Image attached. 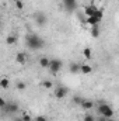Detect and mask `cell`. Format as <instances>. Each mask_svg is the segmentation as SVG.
Segmentation results:
<instances>
[{"label": "cell", "mask_w": 119, "mask_h": 121, "mask_svg": "<svg viewBox=\"0 0 119 121\" xmlns=\"http://www.w3.org/2000/svg\"><path fill=\"white\" fill-rule=\"evenodd\" d=\"M27 47L30 49L38 51V49L45 47V41L39 35H36V34H30V35H27Z\"/></svg>", "instance_id": "6da1fadb"}, {"label": "cell", "mask_w": 119, "mask_h": 121, "mask_svg": "<svg viewBox=\"0 0 119 121\" xmlns=\"http://www.w3.org/2000/svg\"><path fill=\"white\" fill-rule=\"evenodd\" d=\"M98 113H99V116H104V117H107V118H111V117H114V110H112V107L111 106H108L107 103H102V104H99L98 106Z\"/></svg>", "instance_id": "7a4b0ae2"}, {"label": "cell", "mask_w": 119, "mask_h": 121, "mask_svg": "<svg viewBox=\"0 0 119 121\" xmlns=\"http://www.w3.org/2000/svg\"><path fill=\"white\" fill-rule=\"evenodd\" d=\"M62 66H63V62L60 59H52L51 60V66H49V72H51L52 75H56V73L60 72Z\"/></svg>", "instance_id": "3957f363"}, {"label": "cell", "mask_w": 119, "mask_h": 121, "mask_svg": "<svg viewBox=\"0 0 119 121\" xmlns=\"http://www.w3.org/2000/svg\"><path fill=\"white\" fill-rule=\"evenodd\" d=\"M67 93H69V89H67V87H64V86H56L53 96H55L56 99H63V97L67 96Z\"/></svg>", "instance_id": "277c9868"}, {"label": "cell", "mask_w": 119, "mask_h": 121, "mask_svg": "<svg viewBox=\"0 0 119 121\" xmlns=\"http://www.w3.org/2000/svg\"><path fill=\"white\" fill-rule=\"evenodd\" d=\"M97 10H98V7H97L94 3L87 4V6L84 7V16H86V17H91V16H94V14L97 13Z\"/></svg>", "instance_id": "5b68a950"}, {"label": "cell", "mask_w": 119, "mask_h": 121, "mask_svg": "<svg viewBox=\"0 0 119 121\" xmlns=\"http://www.w3.org/2000/svg\"><path fill=\"white\" fill-rule=\"evenodd\" d=\"M35 21H36V24L38 26H45L46 23H48V17L44 14V13H38V14H35Z\"/></svg>", "instance_id": "8992f818"}, {"label": "cell", "mask_w": 119, "mask_h": 121, "mask_svg": "<svg viewBox=\"0 0 119 121\" xmlns=\"http://www.w3.org/2000/svg\"><path fill=\"white\" fill-rule=\"evenodd\" d=\"M80 68H81L80 63H77V62H70V65H69V72H70L71 75H77V73H80Z\"/></svg>", "instance_id": "52a82bcc"}, {"label": "cell", "mask_w": 119, "mask_h": 121, "mask_svg": "<svg viewBox=\"0 0 119 121\" xmlns=\"http://www.w3.org/2000/svg\"><path fill=\"white\" fill-rule=\"evenodd\" d=\"M4 110H7L10 114H14V113H17L18 111V104L16 103V101H11V103H8L7 106H6V108Z\"/></svg>", "instance_id": "ba28073f"}, {"label": "cell", "mask_w": 119, "mask_h": 121, "mask_svg": "<svg viewBox=\"0 0 119 121\" xmlns=\"http://www.w3.org/2000/svg\"><path fill=\"white\" fill-rule=\"evenodd\" d=\"M16 62H17L18 65H25V62H27V55H25L24 52H18V54L16 55Z\"/></svg>", "instance_id": "9c48e42d"}, {"label": "cell", "mask_w": 119, "mask_h": 121, "mask_svg": "<svg viewBox=\"0 0 119 121\" xmlns=\"http://www.w3.org/2000/svg\"><path fill=\"white\" fill-rule=\"evenodd\" d=\"M51 60L48 56H42V58H39V66L41 68H45V69H49V66H51Z\"/></svg>", "instance_id": "30bf717a"}, {"label": "cell", "mask_w": 119, "mask_h": 121, "mask_svg": "<svg viewBox=\"0 0 119 121\" xmlns=\"http://www.w3.org/2000/svg\"><path fill=\"white\" fill-rule=\"evenodd\" d=\"M86 23L88 24L90 27H92V26H98V24L101 23V20H99V18H97L95 16H91V17H87Z\"/></svg>", "instance_id": "8fae6325"}, {"label": "cell", "mask_w": 119, "mask_h": 121, "mask_svg": "<svg viewBox=\"0 0 119 121\" xmlns=\"http://www.w3.org/2000/svg\"><path fill=\"white\" fill-rule=\"evenodd\" d=\"M91 72H92V68H91V65H88V63H81L80 73H83V75H90Z\"/></svg>", "instance_id": "7c38bea8"}, {"label": "cell", "mask_w": 119, "mask_h": 121, "mask_svg": "<svg viewBox=\"0 0 119 121\" xmlns=\"http://www.w3.org/2000/svg\"><path fill=\"white\" fill-rule=\"evenodd\" d=\"M63 3H64V7L69 11H73L76 9V0H63Z\"/></svg>", "instance_id": "4fadbf2b"}, {"label": "cell", "mask_w": 119, "mask_h": 121, "mask_svg": "<svg viewBox=\"0 0 119 121\" xmlns=\"http://www.w3.org/2000/svg\"><path fill=\"white\" fill-rule=\"evenodd\" d=\"M90 34H91V37H92V38H98V37H99V34H101L99 27H98V26H92V27H90Z\"/></svg>", "instance_id": "5bb4252c"}, {"label": "cell", "mask_w": 119, "mask_h": 121, "mask_svg": "<svg viewBox=\"0 0 119 121\" xmlns=\"http://www.w3.org/2000/svg\"><path fill=\"white\" fill-rule=\"evenodd\" d=\"M92 107H94V103H92L91 100H83V103H81V108H83V110L90 111Z\"/></svg>", "instance_id": "9a60e30c"}, {"label": "cell", "mask_w": 119, "mask_h": 121, "mask_svg": "<svg viewBox=\"0 0 119 121\" xmlns=\"http://www.w3.org/2000/svg\"><path fill=\"white\" fill-rule=\"evenodd\" d=\"M10 83H11V82H10L8 78H1V79H0V87H1V89H7V87L10 86Z\"/></svg>", "instance_id": "2e32d148"}, {"label": "cell", "mask_w": 119, "mask_h": 121, "mask_svg": "<svg viewBox=\"0 0 119 121\" xmlns=\"http://www.w3.org/2000/svg\"><path fill=\"white\" fill-rule=\"evenodd\" d=\"M83 56H84L87 60H90L91 58H92V51H91L90 48H84V49H83Z\"/></svg>", "instance_id": "e0dca14e"}, {"label": "cell", "mask_w": 119, "mask_h": 121, "mask_svg": "<svg viewBox=\"0 0 119 121\" xmlns=\"http://www.w3.org/2000/svg\"><path fill=\"white\" fill-rule=\"evenodd\" d=\"M42 87L44 89H52L53 87V82L52 80H48V79L46 80H42Z\"/></svg>", "instance_id": "ac0fdd59"}, {"label": "cell", "mask_w": 119, "mask_h": 121, "mask_svg": "<svg viewBox=\"0 0 119 121\" xmlns=\"http://www.w3.org/2000/svg\"><path fill=\"white\" fill-rule=\"evenodd\" d=\"M6 42H7L8 45H13V44H16V42H17V38H16V35H8V37L6 38Z\"/></svg>", "instance_id": "d6986e66"}, {"label": "cell", "mask_w": 119, "mask_h": 121, "mask_svg": "<svg viewBox=\"0 0 119 121\" xmlns=\"http://www.w3.org/2000/svg\"><path fill=\"white\" fill-rule=\"evenodd\" d=\"M21 118H23V121H32V117H31L30 113H23Z\"/></svg>", "instance_id": "ffe728a7"}, {"label": "cell", "mask_w": 119, "mask_h": 121, "mask_svg": "<svg viewBox=\"0 0 119 121\" xmlns=\"http://www.w3.org/2000/svg\"><path fill=\"white\" fill-rule=\"evenodd\" d=\"M16 87H17L18 90H25V87H27V85H25V82H18V83L16 85Z\"/></svg>", "instance_id": "44dd1931"}, {"label": "cell", "mask_w": 119, "mask_h": 121, "mask_svg": "<svg viewBox=\"0 0 119 121\" xmlns=\"http://www.w3.org/2000/svg\"><path fill=\"white\" fill-rule=\"evenodd\" d=\"M16 7H17L18 10H23V9H24V1H23V0H16Z\"/></svg>", "instance_id": "7402d4cb"}, {"label": "cell", "mask_w": 119, "mask_h": 121, "mask_svg": "<svg viewBox=\"0 0 119 121\" xmlns=\"http://www.w3.org/2000/svg\"><path fill=\"white\" fill-rule=\"evenodd\" d=\"M94 16H95L97 18H99V20H102V17H104V10H99V9H98V10H97V13H95Z\"/></svg>", "instance_id": "603a6c76"}, {"label": "cell", "mask_w": 119, "mask_h": 121, "mask_svg": "<svg viewBox=\"0 0 119 121\" xmlns=\"http://www.w3.org/2000/svg\"><path fill=\"white\" fill-rule=\"evenodd\" d=\"M83 121H95V117L91 116V114H86V116L83 117Z\"/></svg>", "instance_id": "cb8c5ba5"}, {"label": "cell", "mask_w": 119, "mask_h": 121, "mask_svg": "<svg viewBox=\"0 0 119 121\" xmlns=\"http://www.w3.org/2000/svg\"><path fill=\"white\" fill-rule=\"evenodd\" d=\"M34 121H48V117L46 116H36Z\"/></svg>", "instance_id": "d4e9b609"}, {"label": "cell", "mask_w": 119, "mask_h": 121, "mask_svg": "<svg viewBox=\"0 0 119 121\" xmlns=\"http://www.w3.org/2000/svg\"><path fill=\"white\" fill-rule=\"evenodd\" d=\"M73 100H74V103H76V104L81 106V103H83V100H84V99H81V97H77V96H76V97H74Z\"/></svg>", "instance_id": "484cf974"}, {"label": "cell", "mask_w": 119, "mask_h": 121, "mask_svg": "<svg viewBox=\"0 0 119 121\" xmlns=\"http://www.w3.org/2000/svg\"><path fill=\"white\" fill-rule=\"evenodd\" d=\"M0 106H1V108H6V106H7V103H6V100L3 97L0 99Z\"/></svg>", "instance_id": "4316f807"}, {"label": "cell", "mask_w": 119, "mask_h": 121, "mask_svg": "<svg viewBox=\"0 0 119 121\" xmlns=\"http://www.w3.org/2000/svg\"><path fill=\"white\" fill-rule=\"evenodd\" d=\"M98 121H108V118H107V117H104V116H101V117L98 118Z\"/></svg>", "instance_id": "83f0119b"}, {"label": "cell", "mask_w": 119, "mask_h": 121, "mask_svg": "<svg viewBox=\"0 0 119 121\" xmlns=\"http://www.w3.org/2000/svg\"><path fill=\"white\" fill-rule=\"evenodd\" d=\"M108 121H118V120H115L114 117H111V118H108Z\"/></svg>", "instance_id": "f1b7e54d"}, {"label": "cell", "mask_w": 119, "mask_h": 121, "mask_svg": "<svg viewBox=\"0 0 119 121\" xmlns=\"http://www.w3.org/2000/svg\"><path fill=\"white\" fill-rule=\"evenodd\" d=\"M14 121H23V118L20 117V118H16V120H14Z\"/></svg>", "instance_id": "f546056e"}]
</instances>
